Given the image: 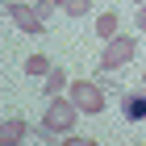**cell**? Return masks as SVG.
<instances>
[{"label":"cell","instance_id":"cell-10","mask_svg":"<svg viewBox=\"0 0 146 146\" xmlns=\"http://www.w3.org/2000/svg\"><path fill=\"white\" fill-rule=\"evenodd\" d=\"M63 88H67V75H63V71H50V75H46V100H50V96H58V92H63Z\"/></svg>","mask_w":146,"mask_h":146},{"label":"cell","instance_id":"cell-2","mask_svg":"<svg viewBox=\"0 0 146 146\" xmlns=\"http://www.w3.org/2000/svg\"><path fill=\"white\" fill-rule=\"evenodd\" d=\"M75 100H58V96H50V109H46V129H50V134H67L71 125H75Z\"/></svg>","mask_w":146,"mask_h":146},{"label":"cell","instance_id":"cell-11","mask_svg":"<svg viewBox=\"0 0 146 146\" xmlns=\"http://www.w3.org/2000/svg\"><path fill=\"white\" fill-rule=\"evenodd\" d=\"M54 9H58V0H38V17H42V21H46Z\"/></svg>","mask_w":146,"mask_h":146},{"label":"cell","instance_id":"cell-4","mask_svg":"<svg viewBox=\"0 0 146 146\" xmlns=\"http://www.w3.org/2000/svg\"><path fill=\"white\" fill-rule=\"evenodd\" d=\"M4 13H9L13 21H17V29H25V34H46V21L38 17V9H25V4H4Z\"/></svg>","mask_w":146,"mask_h":146},{"label":"cell","instance_id":"cell-12","mask_svg":"<svg viewBox=\"0 0 146 146\" xmlns=\"http://www.w3.org/2000/svg\"><path fill=\"white\" fill-rule=\"evenodd\" d=\"M138 29L146 34V4H138Z\"/></svg>","mask_w":146,"mask_h":146},{"label":"cell","instance_id":"cell-3","mask_svg":"<svg viewBox=\"0 0 146 146\" xmlns=\"http://www.w3.org/2000/svg\"><path fill=\"white\" fill-rule=\"evenodd\" d=\"M134 50H138V42H134V38H113V42L104 46V54H100V67H104V71L125 67V63L134 58Z\"/></svg>","mask_w":146,"mask_h":146},{"label":"cell","instance_id":"cell-1","mask_svg":"<svg viewBox=\"0 0 146 146\" xmlns=\"http://www.w3.org/2000/svg\"><path fill=\"white\" fill-rule=\"evenodd\" d=\"M71 100H75L79 113L96 117V113H104V88L100 84H88V79H75L71 84Z\"/></svg>","mask_w":146,"mask_h":146},{"label":"cell","instance_id":"cell-6","mask_svg":"<svg viewBox=\"0 0 146 146\" xmlns=\"http://www.w3.org/2000/svg\"><path fill=\"white\" fill-rule=\"evenodd\" d=\"M96 34H100L104 42L117 38V13H100V17H96Z\"/></svg>","mask_w":146,"mask_h":146},{"label":"cell","instance_id":"cell-5","mask_svg":"<svg viewBox=\"0 0 146 146\" xmlns=\"http://www.w3.org/2000/svg\"><path fill=\"white\" fill-rule=\"evenodd\" d=\"M121 113L129 117V121H146V96H138V92H125V96H121Z\"/></svg>","mask_w":146,"mask_h":146},{"label":"cell","instance_id":"cell-9","mask_svg":"<svg viewBox=\"0 0 146 146\" xmlns=\"http://www.w3.org/2000/svg\"><path fill=\"white\" fill-rule=\"evenodd\" d=\"M58 9L67 13V17H88V13H92V0H58Z\"/></svg>","mask_w":146,"mask_h":146},{"label":"cell","instance_id":"cell-14","mask_svg":"<svg viewBox=\"0 0 146 146\" xmlns=\"http://www.w3.org/2000/svg\"><path fill=\"white\" fill-rule=\"evenodd\" d=\"M138 4H146V0H138Z\"/></svg>","mask_w":146,"mask_h":146},{"label":"cell","instance_id":"cell-8","mask_svg":"<svg viewBox=\"0 0 146 146\" xmlns=\"http://www.w3.org/2000/svg\"><path fill=\"white\" fill-rule=\"evenodd\" d=\"M25 134H29V125H25L21 117H9V121H4V142H21Z\"/></svg>","mask_w":146,"mask_h":146},{"label":"cell","instance_id":"cell-7","mask_svg":"<svg viewBox=\"0 0 146 146\" xmlns=\"http://www.w3.org/2000/svg\"><path fill=\"white\" fill-rule=\"evenodd\" d=\"M25 71H29V75H50V71H54V63H50V58H46V54H29V58H25Z\"/></svg>","mask_w":146,"mask_h":146},{"label":"cell","instance_id":"cell-13","mask_svg":"<svg viewBox=\"0 0 146 146\" xmlns=\"http://www.w3.org/2000/svg\"><path fill=\"white\" fill-rule=\"evenodd\" d=\"M142 88H146V75H142Z\"/></svg>","mask_w":146,"mask_h":146}]
</instances>
